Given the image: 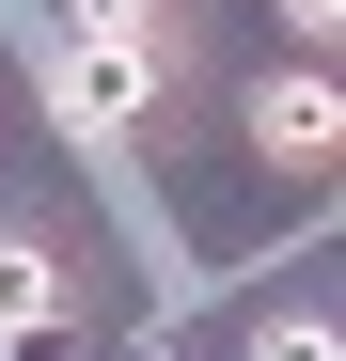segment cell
<instances>
[{"mask_svg": "<svg viewBox=\"0 0 346 361\" xmlns=\"http://www.w3.org/2000/svg\"><path fill=\"white\" fill-rule=\"evenodd\" d=\"M252 157H268V173H330V157H346V94H330L315 63L268 79V94H252Z\"/></svg>", "mask_w": 346, "mask_h": 361, "instance_id": "obj_1", "label": "cell"}, {"mask_svg": "<svg viewBox=\"0 0 346 361\" xmlns=\"http://www.w3.org/2000/svg\"><path fill=\"white\" fill-rule=\"evenodd\" d=\"M142 79H157L142 47H95V32H64V47H47V110H64V126H95V142L142 110Z\"/></svg>", "mask_w": 346, "mask_h": 361, "instance_id": "obj_2", "label": "cell"}, {"mask_svg": "<svg viewBox=\"0 0 346 361\" xmlns=\"http://www.w3.org/2000/svg\"><path fill=\"white\" fill-rule=\"evenodd\" d=\"M47 330H64V252L47 235H0V361H32Z\"/></svg>", "mask_w": 346, "mask_h": 361, "instance_id": "obj_3", "label": "cell"}, {"mask_svg": "<svg viewBox=\"0 0 346 361\" xmlns=\"http://www.w3.org/2000/svg\"><path fill=\"white\" fill-rule=\"evenodd\" d=\"M252 361H346V345H330V314H268V330H252Z\"/></svg>", "mask_w": 346, "mask_h": 361, "instance_id": "obj_4", "label": "cell"}, {"mask_svg": "<svg viewBox=\"0 0 346 361\" xmlns=\"http://www.w3.org/2000/svg\"><path fill=\"white\" fill-rule=\"evenodd\" d=\"M79 32L95 47H157V0H79Z\"/></svg>", "mask_w": 346, "mask_h": 361, "instance_id": "obj_5", "label": "cell"}, {"mask_svg": "<svg viewBox=\"0 0 346 361\" xmlns=\"http://www.w3.org/2000/svg\"><path fill=\"white\" fill-rule=\"evenodd\" d=\"M283 32H299V47H330V32H346V0H283Z\"/></svg>", "mask_w": 346, "mask_h": 361, "instance_id": "obj_6", "label": "cell"}, {"mask_svg": "<svg viewBox=\"0 0 346 361\" xmlns=\"http://www.w3.org/2000/svg\"><path fill=\"white\" fill-rule=\"evenodd\" d=\"M126 361H189V345H157V330H142V345H126Z\"/></svg>", "mask_w": 346, "mask_h": 361, "instance_id": "obj_7", "label": "cell"}]
</instances>
